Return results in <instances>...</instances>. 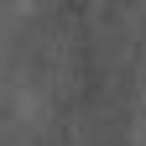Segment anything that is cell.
Wrapping results in <instances>:
<instances>
[{"mask_svg":"<svg viewBox=\"0 0 146 146\" xmlns=\"http://www.w3.org/2000/svg\"><path fill=\"white\" fill-rule=\"evenodd\" d=\"M136 115L146 120V63H141V78H136Z\"/></svg>","mask_w":146,"mask_h":146,"instance_id":"6da1fadb","label":"cell"}]
</instances>
